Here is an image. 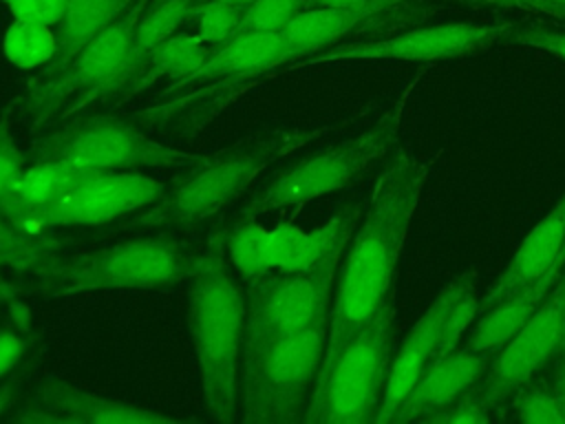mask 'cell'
<instances>
[{"mask_svg":"<svg viewBox=\"0 0 565 424\" xmlns=\"http://www.w3.org/2000/svg\"><path fill=\"white\" fill-rule=\"evenodd\" d=\"M430 157L402 146L377 174L362 221L340 261L329 309V329L316 382L327 373L347 340L395 294V272L408 227L430 174Z\"/></svg>","mask_w":565,"mask_h":424,"instance_id":"cell-1","label":"cell"},{"mask_svg":"<svg viewBox=\"0 0 565 424\" xmlns=\"http://www.w3.org/2000/svg\"><path fill=\"white\" fill-rule=\"evenodd\" d=\"M227 227H216L199 250L188 278V329L212 420H238V358L243 356L247 298L225 250Z\"/></svg>","mask_w":565,"mask_h":424,"instance_id":"cell-2","label":"cell"},{"mask_svg":"<svg viewBox=\"0 0 565 424\" xmlns=\"http://www.w3.org/2000/svg\"><path fill=\"white\" fill-rule=\"evenodd\" d=\"M333 126L311 130H274L232 148L210 152L190 174L168 190L148 208L119 221V230L190 227L236 201L249 186L276 161L305 148L327 135Z\"/></svg>","mask_w":565,"mask_h":424,"instance_id":"cell-3","label":"cell"},{"mask_svg":"<svg viewBox=\"0 0 565 424\" xmlns=\"http://www.w3.org/2000/svg\"><path fill=\"white\" fill-rule=\"evenodd\" d=\"M329 314L300 331L243 349L238 420L289 424L305 417L322 364Z\"/></svg>","mask_w":565,"mask_h":424,"instance_id":"cell-4","label":"cell"},{"mask_svg":"<svg viewBox=\"0 0 565 424\" xmlns=\"http://www.w3.org/2000/svg\"><path fill=\"white\" fill-rule=\"evenodd\" d=\"M199 258L192 243L179 239H132L95 252L53 258L35 278L44 296L106 289H157L188 280Z\"/></svg>","mask_w":565,"mask_h":424,"instance_id":"cell-5","label":"cell"},{"mask_svg":"<svg viewBox=\"0 0 565 424\" xmlns=\"http://www.w3.org/2000/svg\"><path fill=\"white\" fill-rule=\"evenodd\" d=\"M424 75L426 71H417L371 128L327 150H320L280 172L243 208V214L258 219L276 210L302 208L309 201L347 188L351 181L364 174L369 166H373L377 159L395 148L404 113L408 108L413 91Z\"/></svg>","mask_w":565,"mask_h":424,"instance_id":"cell-6","label":"cell"},{"mask_svg":"<svg viewBox=\"0 0 565 424\" xmlns=\"http://www.w3.org/2000/svg\"><path fill=\"white\" fill-rule=\"evenodd\" d=\"M395 294L347 340L313 384L302 422L369 424L377 420L393 362Z\"/></svg>","mask_w":565,"mask_h":424,"instance_id":"cell-7","label":"cell"},{"mask_svg":"<svg viewBox=\"0 0 565 424\" xmlns=\"http://www.w3.org/2000/svg\"><path fill=\"white\" fill-rule=\"evenodd\" d=\"M33 159H60L84 170L194 168L210 152H190L154 141L113 115H88L53 130L33 146Z\"/></svg>","mask_w":565,"mask_h":424,"instance_id":"cell-8","label":"cell"},{"mask_svg":"<svg viewBox=\"0 0 565 424\" xmlns=\"http://www.w3.org/2000/svg\"><path fill=\"white\" fill-rule=\"evenodd\" d=\"M150 2L152 0H135L64 68L44 80L29 82L26 91L15 99V106L33 119V130L53 121H66L88 95L102 88L117 73Z\"/></svg>","mask_w":565,"mask_h":424,"instance_id":"cell-9","label":"cell"},{"mask_svg":"<svg viewBox=\"0 0 565 424\" xmlns=\"http://www.w3.org/2000/svg\"><path fill=\"white\" fill-rule=\"evenodd\" d=\"M475 285L477 274L472 269L457 274L411 327L397 353H393L386 391L375 422H388L397 404L411 391L415 380L426 371V367L437 358L455 351L459 338L479 316V298Z\"/></svg>","mask_w":565,"mask_h":424,"instance_id":"cell-10","label":"cell"},{"mask_svg":"<svg viewBox=\"0 0 565 424\" xmlns=\"http://www.w3.org/2000/svg\"><path fill=\"white\" fill-rule=\"evenodd\" d=\"M347 243L309 269L267 274L249 287L243 349L300 331L329 314Z\"/></svg>","mask_w":565,"mask_h":424,"instance_id":"cell-11","label":"cell"},{"mask_svg":"<svg viewBox=\"0 0 565 424\" xmlns=\"http://www.w3.org/2000/svg\"><path fill=\"white\" fill-rule=\"evenodd\" d=\"M565 349V269L532 318L492 353L479 382L490 406L503 413L519 391Z\"/></svg>","mask_w":565,"mask_h":424,"instance_id":"cell-12","label":"cell"},{"mask_svg":"<svg viewBox=\"0 0 565 424\" xmlns=\"http://www.w3.org/2000/svg\"><path fill=\"white\" fill-rule=\"evenodd\" d=\"M168 186L132 170H86L75 186L35 223L38 234L55 227L119 223L154 203Z\"/></svg>","mask_w":565,"mask_h":424,"instance_id":"cell-13","label":"cell"},{"mask_svg":"<svg viewBox=\"0 0 565 424\" xmlns=\"http://www.w3.org/2000/svg\"><path fill=\"white\" fill-rule=\"evenodd\" d=\"M514 22L475 24V22H452L426 29H411L388 38H371L358 42H344L331 46L322 53L294 62L291 68L313 66L324 62L342 60H408V62H430L444 57H461L497 42H505Z\"/></svg>","mask_w":565,"mask_h":424,"instance_id":"cell-14","label":"cell"},{"mask_svg":"<svg viewBox=\"0 0 565 424\" xmlns=\"http://www.w3.org/2000/svg\"><path fill=\"white\" fill-rule=\"evenodd\" d=\"M428 13L430 0H366L353 7H311L300 11L282 33L294 64L344 44L353 35L408 29L426 20Z\"/></svg>","mask_w":565,"mask_h":424,"instance_id":"cell-15","label":"cell"},{"mask_svg":"<svg viewBox=\"0 0 565 424\" xmlns=\"http://www.w3.org/2000/svg\"><path fill=\"white\" fill-rule=\"evenodd\" d=\"M11 422H51V424H179L181 420L139 404L97 395L62 378L42 380L26 400L9 415Z\"/></svg>","mask_w":565,"mask_h":424,"instance_id":"cell-16","label":"cell"},{"mask_svg":"<svg viewBox=\"0 0 565 424\" xmlns=\"http://www.w3.org/2000/svg\"><path fill=\"white\" fill-rule=\"evenodd\" d=\"M291 64V53L285 33H260L243 31L227 42L214 46L205 62L192 71L188 77L172 82L170 93L196 86L201 82L236 80L245 84L258 82L263 75L274 73L280 66Z\"/></svg>","mask_w":565,"mask_h":424,"instance_id":"cell-17","label":"cell"},{"mask_svg":"<svg viewBox=\"0 0 565 424\" xmlns=\"http://www.w3.org/2000/svg\"><path fill=\"white\" fill-rule=\"evenodd\" d=\"M490 358L492 353L488 351H470L463 347L437 358L415 380L388 422H424L430 413L448 406L463 391L479 384Z\"/></svg>","mask_w":565,"mask_h":424,"instance_id":"cell-18","label":"cell"},{"mask_svg":"<svg viewBox=\"0 0 565 424\" xmlns=\"http://www.w3.org/2000/svg\"><path fill=\"white\" fill-rule=\"evenodd\" d=\"M201 0H152L146 13L141 15L135 38L130 42V49L117 68V73L93 95H88L68 119L84 113L88 106L104 104V102H117L121 91L128 86V82L135 77V73L141 68V64L170 38L177 33V29L190 20V13Z\"/></svg>","mask_w":565,"mask_h":424,"instance_id":"cell-19","label":"cell"},{"mask_svg":"<svg viewBox=\"0 0 565 424\" xmlns=\"http://www.w3.org/2000/svg\"><path fill=\"white\" fill-rule=\"evenodd\" d=\"M565 247V194L558 203L532 227V232L521 241L519 250L508 261L505 269L490 285V289L479 298V316L494 305L510 298L516 289L541 276L552 261ZM477 316V318H479Z\"/></svg>","mask_w":565,"mask_h":424,"instance_id":"cell-20","label":"cell"},{"mask_svg":"<svg viewBox=\"0 0 565 424\" xmlns=\"http://www.w3.org/2000/svg\"><path fill=\"white\" fill-rule=\"evenodd\" d=\"M563 269H565V247L541 276H536L527 285L516 289L503 303L483 311L479 320H475V325L468 329L463 349L488 351V353H494L497 349H501L543 305V300L556 285Z\"/></svg>","mask_w":565,"mask_h":424,"instance_id":"cell-21","label":"cell"},{"mask_svg":"<svg viewBox=\"0 0 565 424\" xmlns=\"http://www.w3.org/2000/svg\"><path fill=\"white\" fill-rule=\"evenodd\" d=\"M360 221V205L349 203L324 225L307 232L294 223L269 227V261L278 272H302L322 261L335 245L351 239Z\"/></svg>","mask_w":565,"mask_h":424,"instance_id":"cell-22","label":"cell"},{"mask_svg":"<svg viewBox=\"0 0 565 424\" xmlns=\"http://www.w3.org/2000/svg\"><path fill=\"white\" fill-rule=\"evenodd\" d=\"M84 172V168H77L68 161L33 159V163L26 166L20 174L4 216L18 227L38 234V219L51 205H55Z\"/></svg>","mask_w":565,"mask_h":424,"instance_id":"cell-23","label":"cell"},{"mask_svg":"<svg viewBox=\"0 0 565 424\" xmlns=\"http://www.w3.org/2000/svg\"><path fill=\"white\" fill-rule=\"evenodd\" d=\"M135 0H68L55 24L57 55L33 80H44L64 68L93 38L108 29Z\"/></svg>","mask_w":565,"mask_h":424,"instance_id":"cell-24","label":"cell"},{"mask_svg":"<svg viewBox=\"0 0 565 424\" xmlns=\"http://www.w3.org/2000/svg\"><path fill=\"white\" fill-rule=\"evenodd\" d=\"M210 46L196 35V33H174L170 35L135 73V77L128 82V86L121 91L115 104L126 102L148 88H152L157 82L170 80L179 82L188 77L192 71H196L205 57L210 55Z\"/></svg>","mask_w":565,"mask_h":424,"instance_id":"cell-25","label":"cell"},{"mask_svg":"<svg viewBox=\"0 0 565 424\" xmlns=\"http://www.w3.org/2000/svg\"><path fill=\"white\" fill-rule=\"evenodd\" d=\"M227 261L241 280L252 287L271 272L269 261V227L260 225L256 216L241 214L225 236Z\"/></svg>","mask_w":565,"mask_h":424,"instance_id":"cell-26","label":"cell"},{"mask_svg":"<svg viewBox=\"0 0 565 424\" xmlns=\"http://www.w3.org/2000/svg\"><path fill=\"white\" fill-rule=\"evenodd\" d=\"M62 243L49 234H33L0 214V269L38 274L57 258Z\"/></svg>","mask_w":565,"mask_h":424,"instance_id":"cell-27","label":"cell"},{"mask_svg":"<svg viewBox=\"0 0 565 424\" xmlns=\"http://www.w3.org/2000/svg\"><path fill=\"white\" fill-rule=\"evenodd\" d=\"M2 51L4 57L22 71L44 68L57 55L55 26L35 20H13L4 31Z\"/></svg>","mask_w":565,"mask_h":424,"instance_id":"cell-28","label":"cell"},{"mask_svg":"<svg viewBox=\"0 0 565 424\" xmlns=\"http://www.w3.org/2000/svg\"><path fill=\"white\" fill-rule=\"evenodd\" d=\"M243 11V7L225 0H201L190 13V20H194V33L214 49L238 33Z\"/></svg>","mask_w":565,"mask_h":424,"instance_id":"cell-29","label":"cell"},{"mask_svg":"<svg viewBox=\"0 0 565 424\" xmlns=\"http://www.w3.org/2000/svg\"><path fill=\"white\" fill-rule=\"evenodd\" d=\"M516 420L527 424H565V411L547 380L527 382L512 402Z\"/></svg>","mask_w":565,"mask_h":424,"instance_id":"cell-30","label":"cell"},{"mask_svg":"<svg viewBox=\"0 0 565 424\" xmlns=\"http://www.w3.org/2000/svg\"><path fill=\"white\" fill-rule=\"evenodd\" d=\"M305 9H307V0H254L243 11L238 33L243 31L280 33Z\"/></svg>","mask_w":565,"mask_h":424,"instance_id":"cell-31","label":"cell"},{"mask_svg":"<svg viewBox=\"0 0 565 424\" xmlns=\"http://www.w3.org/2000/svg\"><path fill=\"white\" fill-rule=\"evenodd\" d=\"M497 417V411L490 406V402L483 398L479 384L463 391L457 400H452L448 406L430 413L424 422L433 424H483L492 422Z\"/></svg>","mask_w":565,"mask_h":424,"instance_id":"cell-32","label":"cell"},{"mask_svg":"<svg viewBox=\"0 0 565 424\" xmlns=\"http://www.w3.org/2000/svg\"><path fill=\"white\" fill-rule=\"evenodd\" d=\"M505 42L541 49V51H547V53L565 60V26L556 29V26H547V24H539V22H530V24L514 22V29L510 31Z\"/></svg>","mask_w":565,"mask_h":424,"instance_id":"cell-33","label":"cell"},{"mask_svg":"<svg viewBox=\"0 0 565 424\" xmlns=\"http://www.w3.org/2000/svg\"><path fill=\"white\" fill-rule=\"evenodd\" d=\"M24 159L22 152L15 148L13 139L7 135V130L0 126V214L7 212L13 188L24 172Z\"/></svg>","mask_w":565,"mask_h":424,"instance_id":"cell-34","label":"cell"},{"mask_svg":"<svg viewBox=\"0 0 565 424\" xmlns=\"http://www.w3.org/2000/svg\"><path fill=\"white\" fill-rule=\"evenodd\" d=\"M13 20H35L55 26L66 9L68 0H2Z\"/></svg>","mask_w":565,"mask_h":424,"instance_id":"cell-35","label":"cell"},{"mask_svg":"<svg viewBox=\"0 0 565 424\" xmlns=\"http://www.w3.org/2000/svg\"><path fill=\"white\" fill-rule=\"evenodd\" d=\"M470 4H490V7H501V9H516L525 13H536L543 18H550L558 26H565V9L558 4H552L547 0H461Z\"/></svg>","mask_w":565,"mask_h":424,"instance_id":"cell-36","label":"cell"},{"mask_svg":"<svg viewBox=\"0 0 565 424\" xmlns=\"http://www.w3.org/2000/svg\"><path fill=\"white\" fill-rule=\"evenodd\" d=\"M29 351L26 340L13 329H0V380L11 375Z\"/></svg>","mask_w":565,"mask_h":424,"instance_id":"cell-37","label":"cell"},{"mask_svg":"<svg viewBox=\"0 0 565 424\" xmlns=\"http://www.w3.org/2000/svg\"><path fill=\"white\" fill-rule=\"evenodd\" d=\"M26 371L29 367H18L11 375H7L0 384V420L9 415L11 409H15V404L20 402V395L24 391V382H26Z\"/></svg>","mask_w":565,"mask_h":424,"instance_id":"cell-38","label":"cell"},{"mask_svg":"<svg viewBox=\"0 0 565 424\" xmlns=\"http://www.w3.org/2000/svg\"><path fill=\"white\" fill-rule=\"evenodd\" d=\"M550 384L554 386L558 400H561V406L565 411V349L552 360V378H550Z\"/></svg>","mask_w":565,"mask_h":424,"instance_id":"cell-39","label":"cell"},{"mask_svg":"<svg viewBox=\"0 0 565 424\" xmlns=\"http://www.w3.org/2000/svg\"><path fill=\"white\" fill-rule=\"evenodd\" d=\"M24 294V289L15 283H7V280H0V307L7 305V303H13L18 300L20 296Z\"/></svg>","mask_w":565,"mask_h":424,"instance_id":"cell-40","label":"cell"},{"mask_svg":"<svg viewBox=\"0 0 565 424\" xmlns=\"http://www.w3.org/2000/svg\"><path fill=\"white\" fill-rule=\"evenodd\" d=\"M366 0H307V9L311 7H353V4H362Z\"/></svg>","mask_w":565,"mask_h":424,"instance_id":"cell-41","label":"cell"},{"mask_svg":"<svg viewBox=\"0 0 565 424\" xmlns=\"http://www.w3.org/2000/svg\"><path fill=\"white\" fill-rule=\"evenodd\" d=\"M225 2H232V4H236V7H243V9H245V7H247V4H252L254 0H225Z\"/></svg>","mask_w":565,"mask_h":424,"instance_id":"cell-42","label":"cell"},{"mask_svg":"<svg viewBox=\"0 0 565 424\" xmlns=\"http://www.w3.org/2000/svg\"><path fill=\"white\" fill-rule=\"evenodd\" d=\"M547 2H552V4H558V7H563V9H565V0H547Z\"/></svg>","mask_w":565,"mask_h":424,"instance_id":"cell-43","label":"cell"}]
</instances>
